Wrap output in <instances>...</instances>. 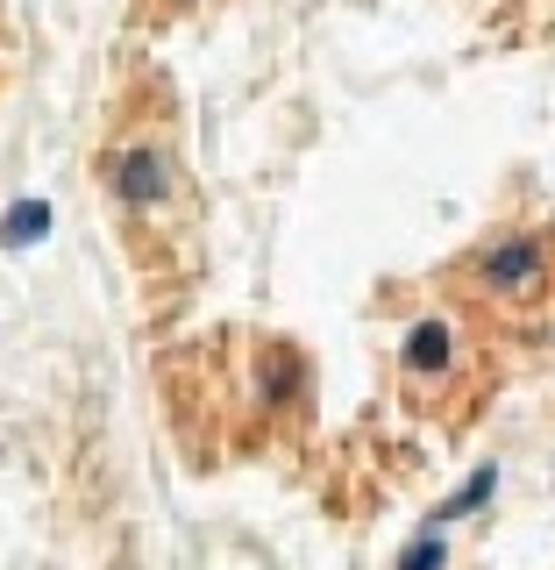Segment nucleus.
Masks as SVG:
<instances>
[{
	"mask_svg": "<svg viewBox=\"0 0 555 570\" xmlns=\"http://www.w3.org/2000/svg\"><path fill=\"white\" fill-rule=\"evenodd\" d=\"M456 364H463L456 314H420L414 328H406V343H399V371L414 385H442V379H456Z\"/></svg>",
	"mask_w": 555,
	"mask_h": 570,
	"instance_id": "3",
	"label": "nucleus"
},
{
	"mask_svg": "<svg viewBox=\"0 0 555 570\" xmlns=\"http://www.w3.org/2000/svg\"><path fill=\"white\" fill-rule=\"evenodd\" d=\"M498 478H506L498 463H477V471H470V478H463V485L435 507V521H442V528H456V521H470V513H485V507H492V492H498Z\"/></svg>",
	"mask_w": 555,
	"mask_h": 570,
	"instance_id": "4",
	"label": "nucleus"
},
{
	"mask_svg": "<svg viewBox=\"0 0 555 570\" xmlns=\"http://www.w3.org/2000/svg\"><path fill=\"white\" fill-rule=\"evenodd\" d=\"M470 285L506 314H527L555 293V249L527 228H498V236L470 257Z\"/></svg>",
	"mask_w": 555,
	"mask_h": 570,
	"instance_id": "1",
	"label": "nucleus"
},
{
	"mask_svg": "<svg viewBox=\"0 0 555 570\" xmlns=\"http://www.w3.org/2000/svg\"><path fill=\"white\" fill-rule=\"evenodd\" d=\"M392 570H449V528H442V521H427V528L414 534V542L399 549V563H392Z\"/></svg>",
	"mask_w": 555,
	"mask_h": 570,
	"instance_id": "6",
	"label": "nucleus"
},
{
	"mask_svg": "<svg viewBox=\"0 0 555 570\" xmlns=\"http://www.w3.org/2000/svg\"><path fill=\"white\" fill-rule=\"evenodd\" d=\"M107 193H115L129 214H165L171 193H178V171H171V150L157 136H129L115 142L107 157Z\"/></svg>",
	"mask_w": 555,
	"mask_h": 570,
	"instance_id": "2",
	"label": "nucleus"
},
{
	"mask_svg": "<svg viewBox=\"0 0 555 570\" xmlns=\"http://www.w3.org/2000/svg\"><path fill=\"white\" fill-rule=\"evenodd\" d=\"M50 222H58L50 200H14L8 222H0V249H36V243L50 236Z\"/></svg>",
	"mask_w": 555,
	"mask_h": 570,
	"instance_id": "5",
	"label": "nucleus"
}]
</instances>
